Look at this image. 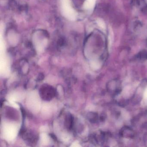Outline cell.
Wrapping results in <instances>:
<instances>
[{"mask_svg": "<svg viewBox=\"0 0 147 147\" xmlns=\"http://www.w3.org/2000/svg\"></svg>", "mask_w": 147, "mask_h": 147, "instance_id": "277c9868", "label": "cell"}, {"mask_svg": "<svg viewBox=\"0 0 147 147\" xmlns=\"http://www.w3.org/2000/svg\"><path fill=\"white\" fill-rule=\"evenodd\" d=\"M108 92L113 95L118 94L121 92V86L119 81L117 80H113L108 82L107 85Z\"/></svg>", "mask_w": 147, "mask_h": 147, "instance_id": "6da1fadb", "label": "cell"}, {"mask_svg": "<svg viewBox=\"0 0 147 147\" xmlns=\"http://www.w3.org/2000/svg\"><path fill=\"white\" fill-rule=\"evenodd\" d=\"M98 24L99 25V26H100V27L103 28V29H105V23H104L103 20L100 19L98 20Z\"/></svg>", "mask_w": 147, "mask_h": 147, "instance_id": "3957f363", "label": "cell"}, {"mask_svg": "<svg viewBox=\"0 0 147 147\" xmlns=\"http://www.w3.org/2000/svg\"><path fill=\"white\" fill-rule=\"evenodd\" d=\"M120 134L123 137L127 138H132L135 136V132L133 130L128 126L123 127L120 131Z\"/></svg>", "mask_w": 147, "mask_h": 147, "instance_id": "7a4b0ae2", "label": "cell"}]
</instances>
